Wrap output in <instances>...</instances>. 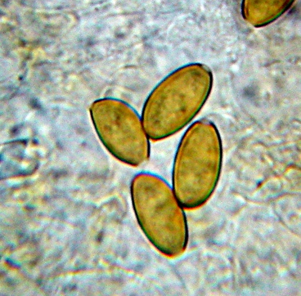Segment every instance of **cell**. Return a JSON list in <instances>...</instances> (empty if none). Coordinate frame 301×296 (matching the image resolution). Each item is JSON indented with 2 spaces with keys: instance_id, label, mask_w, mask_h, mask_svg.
Segmentation results:
<instances>
[{
  "instance_id": "obj_1",
  "label": "cell",
  "mask_w": 301,
  "mask_h": 296,
  "mask_svg": "<svg viewBox=\"0 0 301 296\" xmlns=\"http://www.w3.org/2000/svg\"><path fill=\"white\" fill-rule=\"evenodd\" d=\"M131 193L138 223L150 241L167 256L180 254L187 243V224L172 188L159 176L141 172L133 178Z\"/></svg>"
},
{
  "instance_id": "obj_2",
  "label": "cell",
  "mask_w": 301,
  "mask_h": 296,
  "mask_svg": "<svg viewBox=\"0 0 301 296\" xmlns=\"http://www.w3.org/2000/svg\"><path fill=\"white\" fill-rule=\"evenodd\" d=\"M93 117L101 141L117 159L133 166L148 159L150 139L141 117L131 107L120 101L104 100L95 106Z\"/></svg>"
},
{
  "instance_id": "obj_3",
  "label": "cell",
  "mask_w": 301,
  "mask_h": 296,
  "mask_svg": "<svg viewBox=\"0 0 301 296\" xmlns=\"http://www.w3.org/2000/svg\"><path fill=\"white\" fill-rule=\"evenodd\" d=\"M207 132L204 123L192 125L182 136L175 154L172 189L182 207H196L208 194Z\"/></svg>"
}]
</instances>
